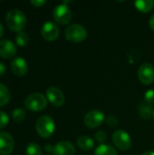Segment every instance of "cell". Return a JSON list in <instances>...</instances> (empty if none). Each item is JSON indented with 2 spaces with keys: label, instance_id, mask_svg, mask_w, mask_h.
I'll return each mask as SVG.
<instances>
[{
  "label": "cell",
  "instance_id": "cell-3",
  "mask_svg": "<svg viewBox=\"0 0 154 155\" xmlns=\"http://www.w3.org/2000/svg\"><path fill=\"white\" fill-rule=\"evenodd\" d=\"M64 35L68 41L72 43H81L86 39L87 31L83 25L73 24L65 29Z\"/></svg>",
  "mask_w": 154,
  "mask_h": 155
},
{
  "label": "cell",
  "instance_id": "cell-29",
  "mask_svg": "<svg viewBox=\"0 0 154 155\" xmlns=\"http://www.w3.org/2000/svg\"><path fill=\"white\" fill-rule=\"evenodd\" d=\"M150 27L152 28V31H154V15H152V17L150 19Z\"/></svg>",
  "mask_w": 154,
  "mask_h": 155
},
{
  "label": "cell",
  "instance_id": "cell-1",
  "mask_svg": "<svg viewBox=\"0 0 154 155\" xmlns=\"http://www.w3.org/2000/svg\"><path fill=\"white\" fill-rule=\"evenodd\" d=\"M5 23L9 29L14 32H21L26 25V16L19 9L10 10L5 16Z\"/></svg>",
  "mask_w": 154,
  "mask_h": 155
},
{
  "label": "cell",
  "instance_id": "cell-18",
  "mask_svg": "<svg viewBox=\"0 0 154 155\" xmlns=\"http://www.w3.org/2000/svg\"><path fill=\"white\" fill-rule=\"evenodd\" d=\"M94 155H117V152L113 146L103 143L95 149Z\"/></svg>",
  "mask_w": 154,
  "mask_h": 155
},
{
  "label": "cell",
  "instance_id": "cell-7",
  "mask_svg": "<svg viewBox=\"0 0 154 155\" xmlns=\"http://www.w3.org/2000/svg\"><path fill=\"white\" fill-rule=\"evenodd\" d=\"M84 121L89 128L99 127L104 121V114L100 110H92L85 114Z\"/></svg>",
  "mask_w": 154,
  "mask_h": 155
},
{
  "label": "cell",
  "instance_id": "cell-6",
  "mask_svg": "<svg viewBox=\"0 0 154 155\" xmlns=\"http://www.w3.org/2000/svg\"><path fill=\"white\" fill-rule=\"evenodd\" d=\"M114 145L121 151H127L132 146V139L128 133L123 130H117L113 134Z\"/></svg>",
  "mask_w": 154,
  "mask_h": 155
},
{
  "label": "cell",
  "instance_id": "cell-15",
  "mask_svg": "<svg viewBox=\"0 0 154 155\" xmlns=\"http://www.w3.org/2000/svg\"><path fill=\"white\" fill-rule=\"evenodd\" d=\"M138 113H139V116L143 120H149V119H151L152 116L153 115V110H152V104L146 103L145 101L142 102L139 104Z\"/></svg>",
  "mask_w": 154,
  "mask_h": 155
},
{
  "label": "cell",
  "instance_id": "cell-23",
  "mask_svg": "<svg viewBox=\"0 0 154 155\" xmlns=\"http://www.w3.org/2000/svg\"><path fill=\"white\" fill-rule=\"evenodd\" d=\"M94 138L99 143L103 144L107 140V134L104 131H97L94 134Z\"/></svg>",
  "mask_w": 154,
  "mask_h": 155
},
{
  "label": "cell",
  "instance_id": "cell-13",
  "mask_svg": "<svg viewBox=\"0 0 154 155\" xmlns=\"http://www.w3.org/2000/svg\"><path fill=\"white\" fill-rule=\"evenodd\" d=\"M11 70L14 74L17 76H23L27 73L28 65L26 61L23 57H15L11 62Z\"/></svg>",
  "mask_w": 154,
  "mask_h": 155
},
{
  "label": "cell",
  "instance_id": "cell-30",
  "mask_svg": "<svg viewBox=\"0 0 154 155\" xmlns=\"http://www.w3.org/2000/svg\"><path fill=\"white\" fill-rule=\"evenodd\" d=\"M44 149H45V151L48 152V153H52V152H53V146H52L51 144H46Z\"/></svg>",
  "mask_w": 154,
  "mask_h": 155
},
{
  "label": "cell",
  "instance_id": "cell-10",
  "mask_svg": "<svg viewBox=\"0 0 154 155\" xmlns=\"http://www.w3.org/2000/svg\"><path fill=\"white\" fill-rule=\"evenodd\" d=\"M46 97L47 100L54 105V106H62L64 104V95L63 92L55 87V86H50L46 90Z\"/></svg>",
  "mask_w": 154,
  "mask_h": 155
},
{
  "label": "cell",
  "instance_id": "cell-27",
  "mask_svg": "<svg viewBox=\"0 0 154 155\" xmlns=\"http://www.w3.org/2000/svg\"><path fill=\"white\" fill-rule=\"evenodd\" d=\"M31 4L35 7H40L45 4V0H31Z\"/></svg>",
  "mask_w": 154,
  "mask_h": 155
},
{
  "label": "cell",
  "instance_id": "cell-9",
  "mask_svg": "<svg viewBox=\"0 0 154 155\" xmlns=\"http://www.w3.org/2000/svg\"><path fill=\"white\" fill-rule=\"evenodd\" d=\"M59 33L60 30L57 25L51 21L45 22L41 30L42 36L46 41H54L59 36Z\"/></svg>",
  "mask_w": 154,
  "mask_h": 155
},
{
  "label": "cell",
  "instance_id": "cell-32",
  "mask_svg": "<svg viewBox=\"0 0 154 155\" xmlns=\"http://www.w3.org/2000/svg\"><path fill=\"white\" fill-rule=\"evenodd\" d=\"M142 155H154V152L153 151H148V152L143 153Z\"/></svg>",
  "mask_w": 154,
  "mask_h": 155
},
{
  "label": "cell",
  "instance_id": "cell-28",
  "mask_svg": "<svg viewBox=\"0 0 154 155\" xmlns=\"http://www.w3.org/2000/svg\"><path fill=\"white\" fill-rule=\"evenodd\" d=\"M5 65L0 62V78L5 74Z\"/></svg>",
  "mask_w": 154,
  "mask_h": 155
},
{
  "label": "cell",
  "instance_id": "cell-21",
  "mask_svg": "<svg viewBox=\"0 0 154 155\" xmlns=\"http://www.w3.org/2000/svg\"><path fill=\"white\" fill-rule=\"evenodd\" d=\"M26 154L27 155H42V149L41 147L34 143H31L26 147Z\"/></svg>",
  "mask_w": 154,
  "mask_h": 155
},
{
  "label": "cell",
  "instance_id": "cell-8",
  "mask_svg": "<svg viewBox=\"0 0 154 155\" xmlns=\"http://www.w3.org/2000/svg\"><path fill=\"white\" fill-rule=\"evenodd\" d=\"M138 78L143 84H151L154 82V66L149 63L142 64L138 70Z\"/></svg>",
  "mask_w": 154,
  "mask_h": 155
},
{
  "label": "cell",
  "instance_id": "cell-26",
  "mask_svg": "<svg viewBox=\"0 0 154 155\" xmlns=\"http://www.w3.org/2000/svg\"><path fill=\"white\" fill-rule=\"evenodd\" d=\"M106 124L108 126L113 127L118 124V119L114 115H109L106 119Z\"/></svg>",
  "mask_w": 154,
  "mask_h": 155
},
{
  "label": "cell",
  "instance_id": "cell-24",
  "mask_svg": "<svg viewBox=\"0 0 154 155\" xmlns=\"http://www.w3.org/2000/svg\"><path fill=\"white\" fill-rule=\"evenodd\" d=\"M8 123H9V117H8V115L5 112L1 111L0 112V129L5 128L8 124Z\"/></svg>",
  "mask_w": 154,
  "mask_h": 155
},
{
  "label": "cell",
  "instance_id": "cell-16",
  "mask_svg": "<svg viewBox=\"0 0 154 155\" xmlns=\"http://www.w3.org/2000/svg\"><path fill=\"white\" fill-rule=\"evenodd\" d=\"M77 146L81 150L84 152H88V151H91L94 147V142L90 136L82 135L77 139Z\"/></svg>",
  "mask_w": 154,
  "mask_h": 155
},
{
  "label": "cell",
  "instance_id": "cell-20",
  "mask_svg": "<svg viewBox=\"0 0 154 155\" xmlns=\"http://www.w3.org/2000/svg\"><path fill=\"white\" fill-rule=\"evenodd\" d=\"M15 42L19 46H25L29 42L28 35L25 32H18L15 35Z\"/></svg>",
  "mask_w": 154,
  "mask_h": 155
},
{
  "label": "cell",
  "instance_id": "cell-31",
  "mask_svg": "<svg viewBox=\"0 0 154 155\" xmlns=\"http://www.w3.org/2000/svg\"><path fill=\"white\" fill-rule=\"evenodd\" d=\"M3 34H4V27H3V25L0 22V38L2 37Z\"/></svg>",
  "mask_w": 154,
  "mask_h": 155
},
{
  "label": "cell",
  "instance_id": "cell-11",
  "mask_svg": "<svg viewBox=\"0 0 154 155\" xmlns=\"http://www.w3.org/2000/svg\"><path fill=\"white\" fill-rule=\"evenodd\" d=\"M15 143L13 137L5 132H0V154L9 155L14 151Z\"/></svg>",
  "mask_w": 154,
  "mask_h": 155
},
{
  "label": "cell",
  "instance_id": "cell-14",
  "mask_svg": "<svg viewBox=\"0 0 154 155\" xmlns=\"http://www.w3.org/2000/svg\"><path fill=\"white\" fill-rule=\"evenodd\" d=\"M16 54L15 45L9 40H2L0 41V56L8 59L15 56Z\"/></svg>",
  "mask_w": 154,
  "mask_h": 155
},
{
  "label": "cell",
  "instance_id": "cell-12",
  "mask_svg": "<svg viewBox=\"0 0 154 155\" xmlns=\"http://www.w3.org/2000/svg\"><path fill=\"white\" fill-rule=\"evenodd\" d=\"M52 153L54 155H74L75 148L70 142H59L54 146H53Z\"/></svg>",
  "mask_w": 154,
  "mask_h": 155
},
{
  "label": "cell",
  "instance_id": "cell-19",
  "mask_svg": "<svg viewBox=\"0 0 154 155\" xmlns=\"http://www.w3.org/2000/svg\"><path fill=\"white\" fill-rule=\"evenodd\" d=\"M10 92L6 86L0 84V107L5 105L10 100Z\"/></svg>",
  "mask_w": 154,
  "mask_h": 155
},
{
  "label": "cell",
  "instance_id": "cell-25",
  "mask_svg": "<svg viewBox=\"0 0 154 155\" xmlns=\"http://www.w3.org/2000/svg\"><path fill=\"white\" fill-rule=\"evenodd\" d=\"M144 100L146 103L152 104H154V90L153 89H151V90H148L146 93H145V95H144Z\"/></svg>",
  "mask_w": 154,
  "mask_h": 155
},
{
  "label": "cell",
  "instance_id": "cell-2",
  "mask_svg": "<svg viewBox=\"0 0 154 155\" xmlns=\"http://www.w3.org/2000/svg\"><path fill=\"white\" fill-rule=\"evenodd\" d=\"M35 129H36L37 134L41 137H43V138H48L54 132V129H55L54 122L48 115L41 116L37 120V122H36Z\"/></svg>",
  "mask_w": 154,
  "mask_h": 155
},
{
  "label": "cell",
  "instance_id": "cell-5",
  "mask_svg": "<svg viewBox=\"0 0 154 155\" xmlns=\"http://www.w3.org/2000/svg\"><path fill=\"white\" fill-rule=\"evenodd\" d=\"M53 16L55 22L60 25H67L72 20V11L67 5L62 4L54 7L53 12Z\"/></svg>",
  "mask_w": 154,
  "mask_h": 155
},
{
  "label": "cell",
  "instance_id": "cell-33",
  "mask_svg": "<svg viewBox=\"0 0 154 155\" xmlns=\"http://www.w3.org/2000/svg\"><path fill=\"white\" fill-rule=\"evenodd\" d=\"M153 119H154V111H153Z\"/></svg>",
  "mask_w": 154,
  "mask_h": 155
},
{
  "label": "cell",
  "instance_id": "cell-17",
  "mask_svg": "<svg viewBox=\"0 0 154 155\" xmlns=\"http://www.w3.org/2000/svg\"><path fill=\"white\" fill-rule=\"evenodd\" d=\"M135 7L142 13L150 12L154 6V1L152 0H138L134 3Z\"/></svg>",
  "mask_w": 154,
  "mask_h": 155
},
{
  "label": "cell",
  "instance_id": "cell-22",
  "mask_svg": "<svg viewBox=\"0 0 154 155\" xmlns=\"http://www.w3.org/2000/svg\"><path fill=\"white\" fill-rule=\"evenodd\" d=\"M12 117L15 122H21L25 117V111L23 108H15L12 113Z\"/></svg>",
  "mask_w": 154,
  "mask_h": 155
},
{
  "label": "cell",
  "instance_id": "cell-4",
  "mask_svg": "<svg viewBox=\"0 0 154 155\" xmlns=\"http://www.w3.org/2000/svg\"><path fill=\"white\" fill-rule=\"evenodd\" d=\"M25 107L33 112L43 111L47 105V99L43 94L34 93L28 95L25 101Z\"/></svg>",
  "mask_w": 154,
  "mask_h": 155
}]
</instances>
